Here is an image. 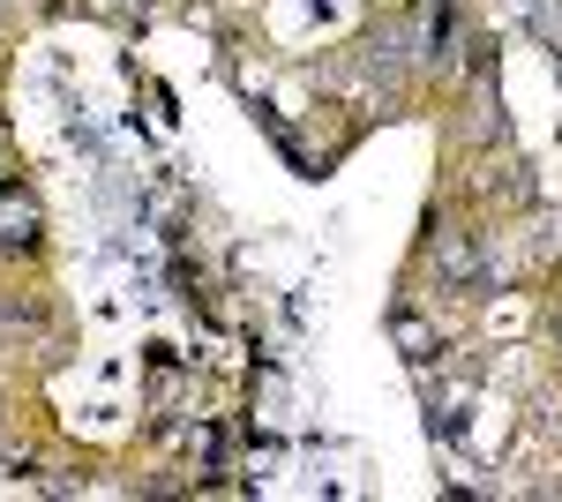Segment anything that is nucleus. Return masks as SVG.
I'll list each match as a JSON object with an SVG mask.
<instances>
[{
    "label": "nucleus",
    "instance_id": "f257e3e1",
    "mask_svg": "<svg viewBox=\"0 0 562 502\" xmlns=\"http://www.w3.org/2000/svg\"><path fill=\"white\" fill-rule=\"evenodd\" d=\"M31 225H38V217H31L23 196H0V241H31Z\"/></svg>",
    "mask_w": 562,
    "mask_h": 502
}]
</instances>
